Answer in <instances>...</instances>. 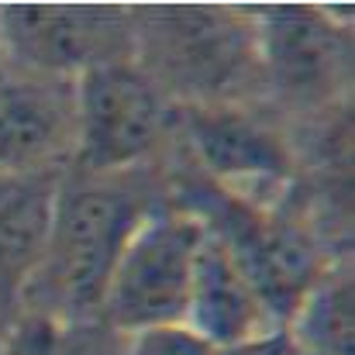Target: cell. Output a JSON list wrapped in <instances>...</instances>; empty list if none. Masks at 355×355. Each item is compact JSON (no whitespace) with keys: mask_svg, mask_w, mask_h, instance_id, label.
Listing matches in <instances>:
<instances>
[{"mask_svg":"<svg viewBox=\"0 0 355 355\" xmlns=\"http://www.w3.org/2000/svg\"><path fill=\"white\" fill-rule=\"evenodd\" d=\"M155 207V193L138 169L121 176H80L66 169L45 252L21 286L17 311L66 324L101 321L121 252Z\"/></svg>","mask_w":355,"mask_h":355,"instance_id":"1","label":"cell"},{"mask_svg":"<svg viewBox=\"0 0 355 355\" xmlns=\"http://www.w3.org/2000/svg\"><path fill=\"white\" fill-rule=\"evenodd\" d=\"M135 62L173 107L259 104L266 97L248 7H131Z\"/></svg>","mask_w":355,"mask_h":355,"instance_id":"2","label":"cell"},{"mask_svg":"<svg viewBox=\"0 0 355 355\" xmlns=\"http://www.w3.org/2000/svg\"><path fill=\"white\" fill-rule=\"evenodd\" d=\"M176 107L131 59L76 80V152L69 173L121 176L141 169L173 135Z\"/></svg>","mask_w":355,"mask_h":355,"instance_id":"3","label":"cell"},{"mask_svg":"<svg viewBox=\"0 0 355 355\" xmlns=\"http://www.w3.org/2000/svg\"><path fill=\"white\" fill-rule=\"evenodd\" d=\"M204 235L207 228L197 214L162 200L124 245L104 293L101 321L121 335L155 324H183Z\"/></svg>","mask_w":355,"mask_h":355,"instance_id":"4","label":"cell"},{"mask_svg":"<svg viewBox=\"0 0 355 355\" xmlns=\"http://www.w3.org/2000/svg\"><path fill=\"white\" fill-rule=\"evenodd\" d=\"M266 97L290 111H328L352 87V17L335 7H248Z\"/></svg>","mask_w":355,"mask_h":355,"instance_id":"5","label":"cell"},{"mask_svg":"<svg viewBox=\"0 0 355 355\" xmlns=\"http://www.w3.org/2000/svg\"><path fill=\"white\" fill-rule=\"evenodd\" d=\"M135 59V14L114 3H10L0 7V62L80 80Z\"/></svg>","mask_w":355,"mask_h":355,"instance_id":"6","label":"cell"},{"mask_svg":"<svg viewBox=\"0 0 355 355\" xmlns=\"http://www.w3.org/2000/svg\"><path fill=\"white\" fill-rule=\"evenodd\" d=\"M173 131L193 155L197 173L221 193L259 204V193L269 197L272 190L293 183V141L255 104L176 107Z\"/></svg>","mask_w":355,"mask_h":355,"instance_id":"7","label":"cell"},{"mask_svg":"<svg viewBox=\"0 0 355 355\" xmlns=\"http://www.w3.org/2000/svg\"><path fill=\"white\" fill-rule=\"evenodd\" d=\"M76 152V80L0 62V173L69 169Z\"/></svg>","mask_w":355,"mask_h":355,"instance_id":"8","label":"cell"},{"mask_svg":"<svg viewBox=\"0 0 355 355\" xmlns=\"http://www.w3.org/2000/svg\"><path fill=\"white\" fill-rule=\"evenodd\" d=\"M183 324L193 328L214 349H232L269 328H279L262 297L255 293V286L248 283V276L241 272L235 255L211 232L204 235V245L193 262Z\"/></svg>","mask_w":355,"mask_h":355,"instance_id":"9","label":"cell"},{"mask_svg":"<svg viewBox=\"0 0 355 355\" xmlns=\"http://www.w3.org/2000/svg\"><path fill=\"white\" fill-rule=\"evenodd\" d=\"M62 173H0V297L14 314L21 286L45 252Z\"/></svg>","mask_w":355,"mask_h":355,"instance_id":"10","label":"cell"},{"mask_svg":"<svg viewBox=\"0 0 355 355\" xmlns=\"http://www.w3.org/2000/svg\"><path fill=\"white\" fill-rule=\"evenodd\" d=\"M286 328L307 355H352V262L335 259Z\"/></svg>","mask_w":355,"mask_h":355,"instance_id":"11","label":"cell"},{"mask_svg":"<svg viewBox=\"0 0 355 355\" xmlns=\"http://www.w3.org/2000/svg\"><path fill=\"white\" fill-rule=\"evenodd\" d=\"M0 355H124V335L104 321L66 324L17 311L0 335Z\"/></svg>","mask_w":355,"mask_h":355,"instance_id":"12","label":"cell"},{"mask_svg":"<svg viewBox=\"0 0 355 355\" xmlns=\"http://www.w3.org/2000/svg\"><path fill=\"white\" fill-rule=\"evenodd\" d=\"M124 355H218V349L187 324H155L124 335Z\"/></svg>","mask_w":355,"mask_h":355,"instance_id":"13","label":"cell"},{"mask_svg":"<svg viewBox=\"0 0 355 355\" xmlns=\"http://www.w3.org/2000/svg\"><path fill=\"white\" fill-rule=\"evenodd\" d=\"M218 355H307V352L297 345L293 331L286 324H279V328H269V331H262V335H255L248 342H238L232 349H218Z\"/></svg>","mask_w":355,"mask_h":355,"instance_id":"14","label":"cell"},{"mask_svg":"<svg viewBox=\"0 0 355 355\" xmlns=\"http://www.w3.org/2000/svg\"><path fill=\"white\" fill-rule=\"evenodd\" d=\"M10 321H14V311H10V304L0 297V335H3V328H7Z\"/></svg>","mask_w":355,"mask_h":355,"instance_id":"15","label":"cell"}]
</instances>
